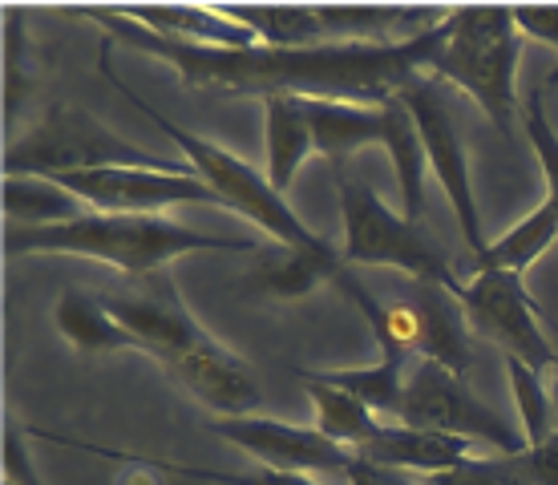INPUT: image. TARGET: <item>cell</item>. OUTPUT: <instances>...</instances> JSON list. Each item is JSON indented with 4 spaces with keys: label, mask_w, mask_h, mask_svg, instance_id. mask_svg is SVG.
Here are the masks:
<instances>
[{
    "label": "cell",
    "mask_w": 558,
    "mask_h": 485,
    "mask_svg": "<svg viewBox=\"0 0 558 485\" xmlns=\"http://www.w3.org/2000/svg\"><path fill=\"white\" fill-rule=\"evenodd\" d=\"M85 21H98L106 37L134 45L138 53L167 61L186 85L195 89H227V94H300L328 97V101H356V106H385L401 94L413 77L433 70L437 53L449 41V16L441 25L425 28L409 41L392 45H349L324 41L307 49H271V45H247V49H210V45L167 41L158 33H146L134 21L118 16L113 9H82Z\"/></svg>",
    "instance_id": "6da1fadb"
},
{
    "label": "cell",
    "mask_w": 558,
    "mask_h": 485,
    "mask_svg": "<svg viewBox=\"0 0 558 485\" xmlns=\"http://www.w3.org/2000/svg\"><path fill=\"white\" fill-rule=\"evenodd\" d=\"M9 255H82L98 259L130 279L167 271L170 259L195 255V251H227V255H255L252 239L207 235L167 215H98L89 210L82 219L61 227H9L4 235Z\"/></svg>",
    "instance_id": "7a4b0ae2"
},
{
    "label": "cell",
    "mask_w": 558,
    "mask_h": 485,
    "mask_svg": "<svg viewBox=\"0 0 558 485\" xmlns=\"http://www.w3.org/2000/svg\"><path fill=\"white\" fill-rule=\"evenodd\" d=\"M101 73H106V82L118 89L122 97H130V106L138 113H146L162 134H167L174 146H179L182 154H186V162H191V170H195L198 179L207 182L210 191H215V198H219V207L235 210V215H243L247 222H255L264 235H271L276 243H283V247H307V251H336L328 239H320L312 227H307L300 215H295L292 207H288V198L267 182V170H255L252 162H243L239 154L223 150L219 142L210 138H198V134H191L186 125L170 122L167 113H158L154 106H146V97H138L134 89H130L122 77H113L106 65H101Z\"/></svg>",
    "instance_id": "3957f363"
},
{
    "label": "cell",
    "mask_w": 558,
    "mask_h": 485,
    "mask_svg": "<svg viewBox=\"0 0 558 485\" xmlns=\"http://www.w3.org/2000/svg\"><path fill=\"white\" fill-rule=\"evenodd\" d=\"M101 167H142V170H191V162H167L158 154L142 150L110 125L73 101H57L28 125L4 150V174H41V179H65L82 170Z\"/></svg>",
    "instance_id": "277c9868"
},
{
    "label": "cell",
    "mask_w": 558,
    "mask_h": 485,
    "mask_svg": "<svg viewBox=\"0 0 558 485\" xmlns=\"http://www.w3.org/2000/svg\"><path fill=\"white\" fill-rule=\"evenodd\" d=\"M518 37L514 9H449V41L429 73L474 97L506 130L518 110Z\"/></svg>",
    "instance_id": "5b68a950"
},
{
    "label": "cell",
    "mask_w": 558,
    "mask_h": 485,
    "mask_svg": "<svg viewBox=\"0 0 558 485\" xmlns=\"http://www.w3.org/2000/svg\"><path fill=\"white\" fill-rule=\"evenodd\" d=\"M340 219H344V264L349 267H397L417 283H437L461 300L465 283L449 259L421 235V227L368 191L361 182L340 179Z\"/></svg>",
    "instance_id": "8992f818"
},
{
    "label": "cell",
    "mask_w": 558,
    "mask_h": 485,
    "mask_svg": "<svg viewBox=\"0 0 558 485\" xmlns=\"http://www.w3.org/2000/svg\"><path fill=\"white\" fill-rule=\"evenodd\" d=\"M401 425L449 433V437H461V441L474 445H489L502 458H514V453L526 449V437L510 429L498 409H489L474 388H465V380L458 373H449V368L433 361H417V368L409 373Z\"/></svg>",
    "instance_id": "52a82bcc"
},
{
    "label": "cell",
    "mask_w": 558,
    "mask_h": 485,
    "mask_svg": "<svg viewBox=\"0 0 558 485\" xmlns=\"http://www.w3.org/2000/svg\"><path fill=\"white\" fill-rule=\"evenodd\" d=\"M461 307L470 328L502 348L506 356L531 364V368H555V340L543 332V312L534 304L522 276L510 271H474L461 291Z\"/></svg>",
    "instance_id": "ba28073f"
},
{
    "label": "cell",
    "mask_w": 558,
    "mask_h": 485,
    "mask_svg": "<svg viewBox=\"0 0 558 485\" xmlns=\"http://www.w3.org/2000/svg\"><path fill=\"white\" fill-rule=\"evenodd\" d=\"M397 101L413 113V122L421 130V142H425V154H429V170L437 174L441 191H446L449 207L458 215V227L465 243H470V255H482L486 251V235H482V215H477V198H474V182H470V154L461 146V134L453 125V113L441 101L437 85L429 77H413V82L397 94Z\"/></svg>",
    "instance_id": "9c48e42d"
},
{
    "label": "cell",
    "mask_w": 558,
    "mask_h": 485,
    "mask_svg": "<svg viewBox=\"0 0 558 485\" xmlns=\"http://www.w3.org/2000/svg\"><path fill=\"white\" fill-rule=\"evenodd\" d=\"M70 194L98 215H162L182 203H210L219 198L195 170H142V167H101L57 179Z\"/></svg>",
    "instance_id": "30bf717a"
},
{
    "label": "cell",
    "mask_w": 558,
    "mask_h": 485,
    "mask_svg": "<svg viewBox=\"0 0 558 485\" xmlns=\"http://www.w3.org/2000/svg\"><path fill=\"white\" fill-rule=\"evenodd\" d=\"M98 295H101V304H106V312H110V316L138 340L142 352L154 356L158 364L207 340V332L198 328V319L191 316L186 304L179 300V291H174L167 271L138 276V279H130L126 288L98 291Z\"/></svg>",
    "instance_id": "8fae6325"
},
{
    "label": "cell",
    "mask_w": 558,
    "mask_h": 485,
    "mask_svg": "<svg viewBox=\"0 0 558 485\" xmlns=\"http://www.w3.org/2000/svg\"><path fill=\"white\" fill-rule=\"evenodd\" d=\"M207 433L223 437V441L239 445L243 453H252L259 465L279 473H312L316 470H349L352 449L328 441L316 425H288V421H267V416H219L207 421Z\"/></svg>",
    "instance_id": "7c38bea8"
},
{
    "label": "cell",
    "mask_w": 558,
    "mask_h": 485,
    "mask_svg": "<svg viewBox=\"0 0 558 485\" xmlns=\"http://www.w3.org/2000/svg\"><path fill=\"white\" fill-rule=\"evenodd\" d=\"M162 368L174 385H182L198 404H207L210 413L219 416H252L264 404V388H259L252 364H243L235 352H227L210 336L203 344L162 361Z\"/></svg>",
    "instance_id": "4fadbf2b"
},
{
    "label": "cell",
    "mask_w": 558,
    "mask_h": 485,
    "mask_svg": "<svg viewBox=\"0 0 558 485\" xmlns=\"http://www.w3.org/2000/svg\"><path fill=\"white\" fill-rule=\"evenodd\" d=\"M356 458L401 473L433 477V473L458 470L461 461L477 458V453L474 441H461V437H449V433L413 429V425H401V421H380L377 433L356 449Z\"/></svg>",
    "instance_id": "5bb4252c"
},
{
    "label": "cell",
    "mask_w": 558,
    "mask_h": 485,
    "mask_svg": "<svg viewBox=\"0 0 558 485\" xmlns=\"http://www.w3.org/2000/svg\"><path fill=\"white\" fill-rule=\"evenodd\" d=\"M409 312H413V328H417V344L413 352H421V361H433L449 368V373H465L474 352H470V336H465V307L453 291L437 288V283H417L405 295Z\"/></svg>",
    "instance_id": "9a60e30c"
},
{
    "label": "cell",
    "mask_w": 558,
    "mask_h": 485,
    "mask_svg": "<svg viewBox=\"0 0 558 485\" xmlns=\"http://www.w3.org/2000/svg\"><path fill=\"white\" fill-rule=\"evenodd\" d=\"M344 271H349L344 251H307L276 243L267 251H255V264L243 276V283L267 300H304L328 279L336 283Z\"/></svg>",
    "instance_id": "2e32d148"
},
{
    "label": "cell",
    "mask_w": 558,
    "mask_h": 485,
    "mask_svg": "<svg viewBox=\"0 0 558 485\" xmlns=\"http://www.w3.org/2000/svg\"><path fill=\"white\" fill-rule=\"evenodd\" d=\"M113 13L134 21L146 33L167 37V41L210 45V49H247V45H259L247 28L227 21L215 4H150V9H142V4H113Z\"/></svg>",
    "instance_id": "e0dca14e"
},
{
    "label": "cell",
    "mask_w": 558,
    "mask_h": 485,
    "mask_svg": "<svg viewBox=\"0 0 558 485\" xmlns=\"http://www.w3.org/2000/svg\"><path fill=\"white\" fill-rule=\"evenodd\" d=\"M264 106V154H267V182L279 194L288 191L316 150L312 122H307V97L300 94H267L259 97Z\"/></svg>",
    "instance_id": "ac0fdd59"
},
{
    "label": "cell",
    "mask_w": 558,
    "mask_h": 485,
    "mask_svg": "<svg viewBox=\"0 0 558 485\" xmlns=\"http://www.w3.org/2000/svg\"><path fill=\"white\" fill-rule=\"evenodd\" d=\"M307 122H312L316 154H324L328 162H349L364 146H385V106L307 97Z\"/></svg>",
    "instance_id": "d6986e66"
},
{
    "label": "cell",
    "mask_w": 558,
    "mask_h": 485,
    "mask_svg": "<svg viewBox=\"0 0 558 485\" xmlns=\"http://www.w3.org/2000/svg\"><path fill=\"white\" fill-rule=\"evenodd\" d=\"M57 332L70 340L77 356H101V352H142V344L106 312L101 295L65 288L53 304Z\"/></svg>",
    "instance_id": "ffe728a7"
},
{
    "label": "cell",
    "mask_w": 558,
    "mask_h": 485,
    "mask_svg": "<svg viewBox=\"0 0 558 485\" xmlns=\"http://www.w3.org/2000/svg\"><path fill=\"white\" fill-rule=\"evenodd\" d=\"M215 9L271 49H307L328 41L316 9L304 4H215Z\"/></svg>",
    "instance_id": "44dd1931"
},
{
    "label": "cell",
    "mask_w": 558,
    "mask_h": 485,
    "mask_svg": "<svg viewBox=\"0 0 558 485\" xmlns=\"http://www.w3.org/2000/svg\"><path fill=\"white\" fill-rule=\"evenodd\" d=\"M4 215L13 227H61L89 215L77 194L41 174H4Z\"/></svg>",
    "instance_id": "7402d4cb"
},
{
    "label": "cell",
    "mask_w": 558,
    "mask_h": 485,
    "mask_svg": "<svg viewBox=\"0 0 558 485\" xmlns=\"http://www.w3.org/2000/svg\"><path fill=\"white\" fill-rule=\"evenodd\" d=\"M385 150L392 158V170H397V186H401V198H405V219L417 222L421 210H425V170H429V154H425V142H421V130L413 122V113L392 97L385 101Z\"/></svg>",
    "instance_id": "603a6c76"
},
{
    "label": "cell",
    "mask_w": 558,
    "mask_h": 485,
    "mask_svg": "<svg viewBox=\"0 0 558 485\" xmlns=\"http://www.w3.org/2000/svg\"><path fill=\"white\" fill-rule=\"evenodd\" d=\"M558 239V210L555 203H538V207L518 219L506 235H498L494 243H486V251L474 259V271H510L522 276L534 259H543V251Z\"/></svg>",
    "instance_id": "cb8c5ba5"
},
{
    "label": "cell",
    "mask_w": 558,
    "mask_h": 485,
    "mask_svg": "<svg viewBox=\"0 0 558 485\" xmlns=\"http://www.w3.org/2000/svg\"><path fill=\"white\" fill-rule=\"evenodd\" d=\"M307 373V368H300ZM312 380L332 388H344L356 401H364L380 421H401L405 409V356H385L377 364H364V368H332V373H307Z\"/></svg>",
    "instance_id": "d4e9b609"
},
{
    "label": "cell",
    "mask_w": 558,
    "mask_h": 485,
    "mask_svg": "<svg viewBox=\"0 0 558 485\" xmlns=\"http://www.w3.org/2000/svg\"><path fill=\"white\" fill-rule=\"evenodd\" d=\"M295 376L304 380L307 388V401L316 404V429L328 437V441L344 445V449H361L373 433H377L380 416L368 409L364 401H356L352 392H344V388H332V385H320V380H312L307 373H300L295 368Z\"/></svg>",
    "instance_id": "484cf974"
},
{
    "label": "cell",
    "mask_w": 558,
    "mask_h": 485,
    "mask_svg": "<svg viewBox=\"0 0 558 485\" xmlns=\"http://www.w3.org/2000/svg\"><path fill=\"white\" fill-rule=\"evenodd\" d=\"M506 376L514 388L518 416H522V437L526 445H543L546 437H555V401H550V388H543V376L531 364L506 356Z\"/></svg>",
    "instance_id": "4316f807"
},
{
    "label": "cell",
    "mask_w": 558,
    "mask_h": 485,
    "mask_svg": "<svg viewBox=\"0 0 558 485\" xmlns=\"http://www.w3.org/2000/svg\"><path fill=\"white\" fill-rule=\"evenodd\" d=\"M130 458L146 461L150 470H162L170 477H186V482H207V485H320L307 473H279V470H247V473H227V470H203V465H186V461H162V458H146V453H130Z\"/></svg>",
    "instance_id": "83f0119b"
},
{
    "label": "cell",
    "mask_w": 558,
    "mask_h": 485,
    "mask_svg": "<svg viewBox=\"0 0 558 485\" xmlns=\"http://www.w3.org/2000/svg\"><path fill=\"white\" fill-rule=\"evenodd\" d=\"M526 134H531L534 158H538V167H543L546 203H555V210H558V134H555V125H550V118H546L543 94L526 97Z\"/></svg>",
    "instance_id": "f1b7e54d"
},
{
    "label": "cell",
    "mask_w": 558,
    "mask_h": 485,
    "mask_svg": "<svg viewBox=\"0 0 558 485\" xmlns=\"http://www.w3.org/2000/svg\"><path fill=\"white\" fill-rule=\"evenodd\" d=\"M421 485H526V477L514 470V461L498 453V458H470L458 470L421 477Z\"/></svg>",
    "instance_id": "f546056e"
},
{
    "label": "cell",
    "mask_w": 558,
    "mask_h": 485,
    "mask_svg": "<svg viewBox=\"0 0 558 485\" xmlns=\"http://www.w3.org/2000/svg\"><path fill=\"white\" fill-rule=\"evenodd\" d=\"M514 470L526 477V485H558V433L546 437L543 445H526L514 453Z\"/></svg>",
    "instance_id": "4dcf8cb0"
},
{
    "label": "cell",
    "mask_w": 558,
    "mask_h": 485,
    "mask_svg": "<svg viewBox=\"0 0 558 485\" xmlns=\"http://www.w3.org/2000/svg\"><path fill=\"white\" fill-rule=\"evenodd\" d=\"M4 485H45L41 473L33 470V458L25 449V433L16 429V421L4 425Z\"/></svg>",
    "instance_id": "1f68e13d"
},
{
    "label": "cell",
    "mask_w": 558,
    "mask_h": 485,
    "mask_svg": "<svg viewBox=\"0 0 558 485\" xmlns=\"http://www.w3.org/2000/svg\"><path fill=\"white\" fill-rule=\"evenodd\" d=\"M514 25L522 37H534V41L558 49V4H526V9H514Z\"/></svg>",
    "instance_id": "d6a6232c"
},
{
    "label": "cell",
    "mask_w": 558,
    "mask_h": 485,
    "mask_svg": "<svg viewBox=\"0 0 558 485\" xmlns=\"http://www.w3.org/2000/svg\"><path fill=\"white\" fill-rule=\"evenodd\" d=\"M344 477H349V485H421V482H413L409 473L389 470V465H373V461H364V458H352Z\"/></svg>",
    "instance_id": "836d02e7"
},
{
    "label": "cell",
    "mask_w": 558,
    "mask_h": 485,
    "mask_svg": "<svg viewBox=\"0 0 558 485\" xmlns=\"http://www.w3.org/2000/svg\"><path fill=\"white\" fill-rule=\"evenodd\" d=\"M550 401H555V429H558V344H555V388H550Z\"/></svg>",
    "instance_id": "e575fe53"
},
{
    "label": "cell",
    "mask_w": 558,
    "mask_h": 485,
    "mask_svg": "<svg viewBox=\"0 0 558 485\" xmlns=\"http://www.w3.org/2000/svg\"><path fill=\"white\" fill-rule=\"evenodd\" d=\"M546 85H550V89H558V65H555V70H550V77H546Z\"/></svg>",
    "instance_id": "d590c367"
}]
</instances>
